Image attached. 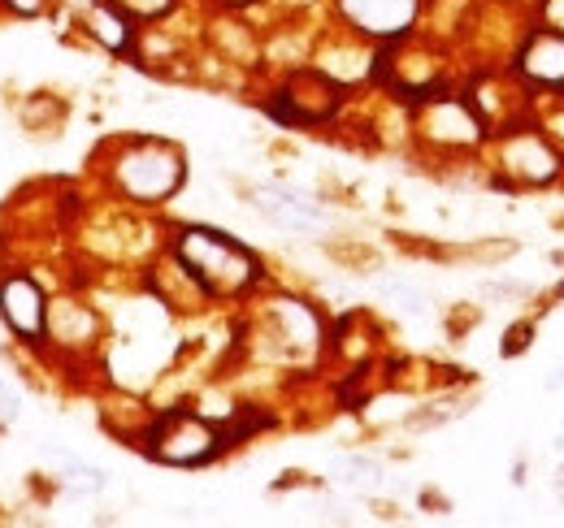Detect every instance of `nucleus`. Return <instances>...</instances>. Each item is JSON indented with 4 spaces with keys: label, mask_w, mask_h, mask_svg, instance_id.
I'll use <instances>...</instances> for the list:
<instances>
[{
    "label": "nucleus",
    "mask_w": 564,
    "mask_h": 528,
    "mask_svg": "<svg viewBox=\"0 0 564 528\" xmlns=\"http://www.w3.org/2000/svg\"><path fill=\"white\" fill-rule=\"evenodd\" d=\"M174 261L183 264L209 299H239L261 282V256L213 226H187L174 234Z\"/></svg>",
    "instance_id": "1"
},
{
    "label": "nucleus",
    "mask_w": 564,
    "mask_h": 528,
    "mask_svg": "<svg viewBox=\"0 0 564 528\" xmlns=\"http://www.w3.org/2000/svg\"><path fill=\"white\" fill-rule=\"evenodd\" d=\"M183 183H187V156L178 143L152 139V134L113 143L109 187L127 204H165L178 196Z\"/></svg>",
    "instance_id": "2"
},
{
    "label": "nucleus",
    "mask_w": 564,
    "mask_h": 528,
    "mask_svg": "<svg viewBox=\"0 0 564 528\" xmlns=\"http://www.w3.org/2000/svg\"><path fill=\"white\" fill-rule=\"evenodd\" d=\"M391 96H400V100H409V105H422L430 96H438L443 91V82H447V57L434 48V44H425L417 40L413 31L409 35H400V40H387L382 44V53L373 57V69H369Z\"/></svg>",
    "instance_id": "3"
},
{
    "label": "nucleus",
    "mask_w": 564,
    "mask_h": 528,
    "mask_svg": "<svg viewBox=\"0 0 564 528\" xmlns=\"http://www.w3.org/2000/svg\"><path fill=\"white\" fill-rule=\"evenodd\" d=\"M143 451L165 468H200L226 451V433L196 411H161L143 429Z\"/></svg>",
    "instance_id": "4"
},
{
    "label": "nucleus",
    "mask_w": 564,
    "mask_h": 528,
    "mask_svg": "<svg viewBox=\"0 0 564 528\" xmlns=\"http://www.w3.org/2000/svg\"><path fill=\"white\" fill-rule=\"evenodd\" d=\"M344 105V82L330 78L326 69H295L274 96V118L286 127H322L339 113Z\"/></svg>",
    "instance_id": "5"
},
{
    "label": "nucleus",
    "mask_w": 564,
    "mask_h": 528,
    "mask_svg": "<svg viewBox=\"0 0 564 528\" xmlns=\"http://www.w3.org/2000/svg\"><path fill=\"white\" fill-rule=\"evenodd\" d=\"M417 134L434 147H447V152H460V147H478L487 122L478 118V109L469 105V96H430L417 105Z\"/></svg>",
    "instance_id": "6"
},
{
    "label": "nucleus",
    "mask_w": 564,
    "mask_h": 528,
    "mask_svg": "<svg viewBox=\"0 0 564 528\" xmlns=\"http://www.w3.org/2000/svg\"><path fill=\"white\" fill-rule=\"evenodd\" d=\"M335 13L344 18V26L352 35L387 44V40H400L417 26L422 0H335Z\"/></svg>",
    "instance_id": "7"
},
{
    "label": "nucleus",
    "mask_w": 564,
    "mask_h": 528,
    "mask_svg": "<svg viewBox=\"0 0 564 528\" xmlns=\"http://www.w3.org/2000/svg\"><path fill=\"white\" fill-rule=\"evenodd\" d=\"M0 321L22 342H40L48 333V295L31 273H13L0 282Z\"/></svg>",
    "instance_id": "8"
},
{
    "label": "nucleus",
    "mask_w": 564,
    "mask_h": 528,
    "mask_svg": "<svg viewBox=\"0 0 564 528\" xmlns=\"http://www.w3.org/2000/svg\"><path fill=\"white\" fill-rule=\"evenodd\" d=\"M503 169L521 187H543V183H552L561 174V152L543 131L512 127L508 139H503Z\"/></svg>",
    "instance_id": "9"
},
{
    "label": "nucleus",
    "mask_w": 564,
    "mask_h": 528,
    "mask_svg": "<svg viewBox=\"0 0 564 528\" xmlns=\"http://www.w3.org/2000/svg\"><path fill=\"white\" fill-rule=\"evenodd\" d=\"M517 74L530 87H564V31L539 26L517 53Z\"/></svg>",
    "instance_id": "10"
},
{
    "label": "nucleus",
    "mask_w": 564,
    "mask_h": 528,
    "mask_svg": "<svg viewBox=\"0 0 564 528\" xmlns=\"http://www.w3.org/2000/svg\"><path fill=\"white\" fill-rule=\"evenodd\" d=\"M83 18V31L105 48V53H131L135 48V18H127L113 0H96Z\"/></svg>",
    "instance_id": "11"
},
{
    "label": "nucleus",
    "mask_w": 564,
    "mask_h": 528,
    "mask_svg": "<svg viewBox=\"0 0 564 528\" xmlns=\"http://www.w3.org/2000/svg\"><path fill=\"white\" fill-rule=\"evenodd\" d=\"M252 204L274 221L282 230H313L322 221V212L308 204V199L291 196V191H279V187H261L252 191Z\"/></svg>",
    "instance_id": "12"
},
{
    "label": "nucleus",
    "mask_w": 564,
    "mask_h": 528,
    "mask_svg": "<svg viewBox=\"0 0 564 528\" xmlns=\"http://www.w3.org/2000/svg\"><path fill=\"white\" fill-rule=\"evenodd\" d=\"M62 485H66L70 494H96V490H105V476H100L96 468H83V463L66 460L62 463Z\"/></svg>",
    "instance_id": "13"
},
{
    "label": "nucleus",
    "mask_w": 564,
    "mask_h": 528,
    "mask_svg": "<svg viewBox=\"0 0 564 528\" xmlns=\"http://www.w3.org/2000/svg\"><path fill=\"white\" fill-rule=\"evenodd\" d=\"M127 18H135V22H161L165 13H174V4L178 0H113Z\"/></svg>",
    "instance_id": "14"
},
{
    "label": "nucleus",
    "mask_w": 564,
    "mask_h": 528,
    "mask_svg": "<svg viewBox=\"0 0 564 528\" xmlns=\"http://www.w3.org/2000/svg\"><path fill=\"white\" fill-rule=\"evenodd\" d=\"M382 290H387V295H395L404 312H417V317L425 312V295H422V290H413V286H404V282H387Z\"/></svg>",
    "instance_id": "15"
},
{
    "label": "nucleus",
    "mask_w": 564,
    "mask_h": 528,
    "mask_svg": "<svg viewBox=\"0 0 564 528\" xmlns=\"http://www.w3.org/2000/svg\"><path fill=\"white\" fill-rule=\"evenodd\" d=\"M530 333H534V326H508V333H503V355H521L525 346H530Z\"/></svg>",
    "instance_id": "16"
},
{
    "label": "nucleus",
    "mask_w": 564,
    "mask_h": 528,
    "mask_svg": "<svg viewBox=\"0 0 564 528\" xmlns=\"http://www.w3.org/2000/svg\"><path fill=\"white\" fill-rule=\"evenodd\" d=\"M48 4H53V0H4V9H9L13 18H40Z\"/></svg>",
    "instance_id": "17"
},
{
    "label": "nucleus",
    "mask_w": 564,
    "mask_h": 528,
    "mask_svg": "<svg viewBox=\"0 0 564 528\" xmlns=\"http://www.w3.org/2000/svg\"><path fill=\"white\" fill-rule=\"evenodd\" d=\"M13 416H18V395H13V386L0 377V429H4Z\"/></svg>",
    "instance_id": "18"
},
{
    "label": "nucleus",
    "mask_w": 564,
    "mask_h": 528,
    "mask_svg": "<svg viewBox=\"0 0 564 528\" xmlns=\"http://www.w3.org/2000/svg\"><path fill=\"white\" fill-rule=\"evenodd\" d=\"M543 134H547L552 143H564V109H561V113H552V118H547V127H543Z\"/></svg>",
    "instance_id": "19"
},
{
    "label": "nucleus",
    "mask_w": 564,
    "mask_h": 528,
    "mask_svg": "<svg viewBox=\"0 0 564 528\" xmlns=\"http://www.w3.org/2000/svg\"><path fill=\"white\" fill-rule=\"evenodd\" d=\"M217 4H226V9H248V4H257V0H217Z\"/></svg>",
    "instance_id": "20"
},
{
    "label": "nucleus",
    "mask_w": 564,
    "mask_h": 528,
    "mask_svg": "<svg viewBox=\"0 0 564 528\" xmlns=\"http://www.w3.org/2000/svg\"><path fill=\"white\" fill-rule=\"evenodd\" d=\"M0 9H4V0H0Z\"/></svg>",
    "instance_id": "21"
}]
</instances>
